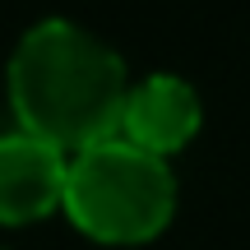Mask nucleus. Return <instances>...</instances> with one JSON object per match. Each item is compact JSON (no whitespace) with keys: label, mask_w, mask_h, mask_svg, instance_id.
Returning <instances> with one entry per match:
<instances>
[{"label":"nucleus","mask_w":250,"mask_h":250,"mask_svg":"<svg viewBox=\"0 0 250 250\" xmlns=\"http://www.w3.org/2000/svg\"><path fill=\"white\" fill-rule=\"evenodd\" d=\"M65 158L28 130L0 134V223H37L65 195Z\"/></svg>","instance_id":"20e7f679"},{"label":"nucleus","mask_w":250,"mask_h":250,"mask_svg":"<svg viewBox=\"0 0 250 250\" xmlns=\"http://www.w3.org/2000/svg\"><path fill=\"white\" fill-rule=\"evenodd\" d=\"M130 79L102 37L70 19H42L9 56V107L19 130L61 153H79L121 130Z\"/></svg>","instance_id":"f257e3e1"},{"label":"nucleus","mask_w":250,"mask_h":250,"mask_svg":"<svg viewBox=\"0 0 250 250\" xmlns=\"http://www.w3.org/2000/svg\"><path fill=\"white\" fill-rule=\"evenodd\" d=\"M199 121H204L199 98L181 74H148V79H139L125 93L116 134L125 144H134V148H144V153L167 162V153L186 148L195 139Z\"/></svg>","instance_id":"7ed1b4c3"},{"label":"nucleus","mask_w":250,"mask_h":250,"mask_svg":"<svg viewBox=\"0 0 250 250\" xmlns=\"http://www.w3.org/2000/svg\"><path fill=\"white\" fill-rule=\"evenodd\" d=\"M61 208L93 241H148L176 213V176L162 158L111 134L70 158Z\"/></svg>","instance_id":"f03ea898"}]
</instances>
